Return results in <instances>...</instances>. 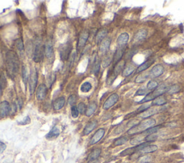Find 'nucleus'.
<instances>
[{
  "instance_id": "nucleus-1",
  "label": "nucleus",
  "mask_w": 184,
  "mask_h": 163,
  "mask_svg": "<svg viewBox=\"0 0 184 163\" xmlns=\"http://www.w3.org/2000/svg\"><path fill=\"white\" fill-rule=\"evenodd\" d=\"M6 68L9 76L14 78L19 71V60L15 52L9 50L6 54Z\"/></svg>"
},
{
  "instance_id": "nucleus-2",
  "label": "nucleus",
  "mask_w": 184,
  "mask_h": 163,
  "mask_svg": "<svg viewBox=\"0 0 184 163\" xmlns=\"http://www.w3.org/2000/svg\"><path fill=\"white\" fill-rule=\"evenodd\" d=\"M156 124L155 119H147L143 120L142 121L138 123V125L135 126L127 131L128 135H136V134H142L146 131L147 129H150V128L153 127Z\"/></svg>"
},
{
  "instance_id": "nucleus-3",
  "label": "nucleus",
  "mask_w": 184,
  "mask_h": 163,
  "mask_svg": "<svg viewBox=\"0 0 184 163\" xmlns=\"http://www.w3.org/2000/svg\"><path fill=\"white\" fill-rule=\"evenodd\" d=\"M168 86H166L165 85H161V86H158V88H156L155 90H153L151 92H150L149 94H148L145 96L144 97L143 99H142L140 102H138V104H142L147 103L148 101H151L155 99L158 97L161 96V95L164 94L168 91Z\"/></svg>"
},
{
  "instance_id": "nucleus-4",
  "label": "nucleus",
  "mask_w": 184,
  "mask_h": 163,
  "mask_svg": "<svg viewBox=\"0 0 184 163\" xmlns=\"http://www.w3.org/2000/svg\"><path fill=\"white\" fill-rule=\"evenodd\" d=\"M38 81V73L37 71L36 68L31 70V73L29 77V89H30V93L32 95L35 92V88H36L37 83Z\"/></svg>"
},
{
  "instance_id": "nucleus-5",
  "label": "nucleus",
  "mask_w": 184,
  "mask_h": 163,
  "mask_svg": "<svg viewBox=\"0 0 184 163\" xmlns=\"http://www.w3.org/2000/svg\"><path fill=\"white\" fill-rule=\"evenodd\" d=\"M43 50L44 48H43L40 42H37L33 50V61L35 63H40L43 60Z\"/></svg>"
},
{
  "instance_id": "nucleus-6",
  "label": "nucleus",
  "mask_w": 184,
  "mask_h": 163,
  "mask_svg": "<svg viewBox=\"0 0 184 163\" xmlns=\"http://www.w3.org/2000/svg\"><path fill=\"white\" fill-rule=\"evenodd\" d=\"M71 50L72 46L70 43H66L61 46L60 50V57L63 61H67L70 52H71Z\"/></svg>"
},
{
  "instance_id": "nucleus-7",
  "label": "nucleus",
  "mask_w": 184,
  "mask_h": 163,
  "mask_svg": "<svg viewBox=\"0 0 184 163\" xmlns=\"http://www.w3.org/2000/svg\"><path fill=\"white\" fill-rule=\"evenodd\" d=\"M119 100V96L117 94H112L111 95L109 96V97L106 100V101L104 102L103 105V108L105 110L109 109L110 108L111 106H113Z\"/></svg>"
},
{
  "instance_id": "nucleus-8",
  "label": "nucleus",
  "mask_w": 184,
  "mask_h": 163,
  "mask_svg": "<svg viewBox=\"0 0 184 163\" xmlns=\"http://www.w3.org/2000/svg\"><path fill=\"white\" fill-rule=\"evenodd\" d=\"M11 107L9 102L4 101L0 103V117L4 118L9 115L10 113Z\"/></svg>"
},
{
  "instance_id": "nucleus-9",
  "label": "nucleus",
  "mask_w": 184,
  "mask_h": 163,
  "mask_svg": "<svg viewBox=\"0 0 184 163\" xmlns=\"http://www.w3.org/2000/svg\"><path fill=\"white\" fill-rule=\"evenodd\" d=\"M47 93H48V88L46 84L42 83V84L39 85L36 91V98L39 101H43L46 98Z\"/></svg>"
},
{
  "instance_id": "nucleus-10",
  "label": "nucleus",
  "mask_w": 184,
  "mask_h": 163,
  "mask_svg": "<svg viewBox=\"0 0 184 163\" xmlns=\"http://www.w3.org/2000/svg\"><path fill=\"white\" fill-rule=\"evenodd\" d=\"M105 134V130L104 129H98L94 135H93V137H91V141H90V145H94L97 143L99 142L101 139L103 138L104 135Z\"/></svg>"
},
{
  "instance_id": "nucleus-11",
  "label": "nucleus",
  "mask_w": 184,
  "mask_h": 163,
  "mask_svg": "<svg viewBox=\"0 0 184 163\" xmlns=\"http://www.w3.org/2000/svg\"><path fill=\"white\" fill-rule=\"evenodd\" d=\"M89 37V33L88 31H83V32H81L79 36V41H78V44H77L78 49L81 50V48H83L84 47L85 44L87 43Z\"/></svg>"
},
{
  "instance_id": "nucleus-12",
  "label": "nucleus",
  "mask_w": 184,
  "mask_h": 163,
  "mask_svg": "<svg viewBox=\"0 0 184 163\" xmlns=\"http://www.w3.org/2000/svg\"><path fill=\"white\" fill-rule=\"evenodd\" d=\"M129 35L127 32H123L117 38V47L119 48H123L126 47L127 42L129 41Z\"/></svg>"
},
{
  "instance_id": "nucleus-13",
  "label": "nucleus",
  "mask_w": 184,
  "mask_h": 163,
  "mask_svg": "<svg viewBox=\"0 0 184 163\" xmlns=\"http://www.w3.org/2000/svg\"><path fill=\"white\" fill-rule=\"evenodd\" d=\"M124 68H125V61L121 60V61L118 62L117 64H115L114 68H113L112 71L113 76L116 78L117 75H118L121 72H122Z\"/></svg>"
},
{
  "instance_id": "nucleus-14",
  "label": "nucleus",
  "mask_w": 184,
  "mask_h": 163,
  "mask_svg": "<svg viewBox=\"0 0 184 163\" xmlns=\"http://www.w3.org/2000/svg\"><path fill=\"white\" fill-rule=\"evenodd\" d=\"M159 110L157 107H152V108H148V110L145 111L144 112L141 113L139 116L141 118V119H147L148 118H150V116L155 115L157 113H158Z\"/></svg>"
},
{
  "instance_id": "nucleus-15",
  "label": "nucleus",
  "mask_w": 184,
  "mask_h": 163,
  "mask_svg": "<svg viewBox=\"0 0 184 163\" xmlns=\"http://www.w3.org/2000/svg\"><path fill=\"white\" fill-rule=\"evenodd\" d=\"M125 50H126V47H117L116 51H115L114 54V56H113V62H114L115 64H117L118 62L121 61V59H122V58L123 57V55H124L125 53Z\"/></svg>"
},
{
  "instance_id": "nucleus-16",
  "label": "nucleus",
  "mask_w": 184,
  "mask_h": 163,
  "mask_svg": "<svg viewBox=\"0 0 184 163\" xmlns=\"http://www.w3.org/2000/svg\"><path fill=\"white\" fill-rule=\"evenodd\" d=\"M111 40L109 38H105L101 42L100 45H99V51L101 54H106L108 52L110 48Z\"/></svg>"
},
{
  "instance_id": "nucleus-17",
  "label": "nucleus",
  "mask_w": 184,
  "mask_h": 163,
  "mask_svg": "<svg viewBox=\"0 0 184 163\" xmlns=\"http://www.w3.org/2000/svg\"><path fill=\"white\" fill-rule=\"evenodd\" d=\"M164 72V68L161 64H156L152 67V68L150 71V73L153 77H159Z\"/></svg>"
},
{
  "instance_id": "nucleus-18",
  "label": "nucleus",
  "mask_w": 184,
  "mask_h": 163,
  "mask_svg": "<svg viewBox=\"0 0 184 163\" xmlns=\"http://www.w3.org/2000/svg\"><path fill=\"white\" fill-rule=\"evenodd\" d=\"M66 99L63 96H60L59 98H56L53 102V108L56 111L60 110L65 105Z\"/></svg>"
},
{
  "instance_id": "nucleus-19",
  "label": "nucleus",
  "mask_w": 184,
  "mask_h": 163,
  "mask_svg": "<svg viewBox=\"0 0 184 163\" xmlns=\"http://www.w3.org/2000/svg\"><path fill=\"white\" fill-rule=\"evenodd\" d=\"M97 127V121L96 120H94V121H90L89 123H88L87 126H86L85 128L83 129V135H89L90 133L93 131L94 129H95L96 127Z\"/></svg>"
},
{
  "instance_id": "nucleus-20",
  "label": "nucleus",
  "mask_w": 184,
  "mask_h": 163,
  "mask_svg": "<svg viewBox=\"0 0 184 163\" xmlns=\"http://www.w3.org/2000/svg\"><path fill=\"white\" fill-rule=\"evenodd\" d=\"M44 53L48 58L53 57L54 53L53 47V45L50 42H46V45H44Z\"/></svg>"
},
{
  "instance_id": "nucleus-21",
  "label": "nucleus",
  "mask_w": 184,
  "mask_h": 163,
  "mask_svg": "<svg viewBox=\"0 0 184 163\" xmlns=\"http://www.w3.org/2000/svg\"><path fill=\"white\" fill-rule=\"evenodd\" d=\"M154 61L153 60H148L144 63H142L141 65H140L137 69V73H141L143 72V71H146L147 69L149 68L151 66V65L153 63Z\"/></svg>"
},
{
  "instance_id": "nucleus-22",
  "label": "nucleus",
  "mask_w": 184,
  "mask_h": 163,
  "mask_svg": "<svg viewBox=\"0 0 184 163\" xmlns=\"http://www.w3.org/2000/svg\"><path fill=\"white\" fill-rule=\"evenodd\" d=\"M59 135H60V129H58L57 127H54L48 134H47L46 137V139L51 140V139H53L55 138H56V137H58V136H59Z\"/></svg>"
},
{
  "instance_id": "nucleus-23",
  "label": "nucleus",
  "mask_w": 184,
  "mask_h": 163,
  "mask_svg": "<svg viewBox=\"0 0 184 163\" xmlns=\"http://www.w3.org/2000/svg\"><path fill=\"white\" fill-rule=\"evenodd\" d=\"M107 34H108V31L105 30V29H102V30H99V32H97V35H96V42H97V44L101 43V42L103 40H104L106 36L107 35Z\"/></svg>"
},
{
  "instance_id": "nucleus-24",
  "label": "nucleus",
  "mask_w": 184,
  "mask_h": 163,
  "mask_svg": "<svg viewBox=\"0 0 184 163\" xmlns=\"http://www.w3.org/2000/svg\"><path fill=\"white\" fill-rule=\"evenodd\" d=\"M147 35H148V32H147V30H144V29H142V30H140L137 32L134 38L135 40V41L140 42L144 40L146 38Z\"/></svg>"
},
{
  "instance_id": "nucleus-25",
  "label": "nucleus",
  "mask_w": 184,
  "mask_h": 163,
  "mask_svg": "<svg viewBox=\"0 0 184 163\" xmlns=\"http://www.w3.org/2000/svg\"><path fill=\"white\" fill-rule=\"evenodd\" d=\"M97 108V103H95L94 101H92L89 104V105L88 106V107L87 108V111H86V115L87 116H91L94 114V112L96 111Z\"/></svg>"
},
{
  "instance_id": "nucleus-26",
  "label": "nucleus",
  "mask_w": 184,
  "mask_h": 163,
  "mask_svg": "<svg viewBox=\"0 0 184 163\" xmlns=\"http://www.w3.org/2000/svg\"><path fill=\"white\" fill-rule=\"evenodd\" d=\"M135 71V66L132 64H130L127 66H125L124 70H123L122 75L124 77H127L132 74V73H134Z\"/></svg>"
},
{
  "instance_id": "nucleus-27",
  "label": "nucleus",
  "mask_w": 184,
  "mask_h": 163,
  "mask_svg": "<svg viewBox=\"0 0 184 163\" xmlns=\"http://www.w3.org/2000/svg\"><path fill=\"white\" fill-rule=\"evenodd\" d=\"M145 137L144 135H142V134H141L140 135L136 136V137H133L132 139H131L130 140V144L132 145H137L141 144V143H142V141L145 140Z\"/></svg>"
},
{
  "instance_id": "nucleus-28",
  "label": "nucleus",
  "mask_w": 184,
  "mask_h": 163,
  "mask_svg": "<svg viewBox=\"0 0 184 163\" xmlns=\"http://www.w3.org/2000/svg\"><path fill=\"white\" fill-rule=\"evenodd\" d=\"M101 152V149L99 148L94 149V150L90 153L89 157H88V160L91 162V161L97 160V159L99 157V155H100Z\"/></svg>"
},
{
  "instance_id": "nucleus-29",
  "label": "nucleus",
  "mask_w": 184,
  "mask_h": 163,
  "mask_svg": "<svg viewBox=\"0 0 184 163\" xmlns=\"http://www.w3.org/2000/svg\"><path fill=\"white\" fill-rule=\"evenodd\" d=\"M150 72H147V73H143L142 74H140L138 76H137L135 78V83H142L145 81L148 78L150 77Z\"/></svg>"
},
{
  "instance_id": "nucleus-30",
  "label": "nucleus",
  "mask_w": 184,
  "mask_h": 163,
  "mask_svg": "<svg viewBox=\"0 0 184 163\" xmlns=\"http://www.w3.org/2000/svg\"><path fill=\"white\" fill-rule=\"evenodd\" d=\"M158 149V146L157 145H149L148 146H147L146 147L141 150L140 152L143 154H148V153H152L155 152L156 150Z\"/></svg>"
},
{
  "instance_id": "nucleus-31",
  "label": "nucleus",
  "mask_w": 184,
  "mask_h": 163,
  "mask_svg": "<svg viewBox=\"0 0 184 163\" xmlns=\"http://www.w3.org/2000/svg\"><path fill=\"white\" fill-rule=\"evenodd\" d=\"M167 103V101L164 97H158L155 99L153 100V101L152 102L151 105L152 106H162L164 104H165Z\"/></svg>"
},
{
  "instance_id": "nucleus-32",
  "label": "nucleus",
  "mask_w": 184,
  "mask_h": 163,
  "mask_svg": "<svg viewBox=\"0 0 184 163\" xmlns=\"http://www.w3.org/2000/svg\"><path fill=\"white\" fill-rule=\"evenodd\" d=\"M15 46H16L17 49L21 53H22L23 52L25 51L24 44H23V41L22 39L21 38L17 39V40L15 41Z\"/></svg>"
},
{
  "instance_id": "nucleus-33",
  "label": "nucleus",
  "mask_w": 184,
  "mask_h": 163,
  "mask_svg": "<svg viewBox=\"0 0 184 163\" xmlns=\"http://www.w3.org/2000/svg\"><path fill=\"white\" fill-rule=\"evenodd\" d=\"M22 77L23 83H24L25 86H26L27 83L29 81V77H30V75H29L28 72H27V69L25 66H22Z\"/></svg>"
},
{
  "instance_id": "nucleus-34",
  "label": "nucleus",
  "mask_w": 184,
  "mask_h": 163,
  "mask_svg": "<svg viewBox=\"0 0 184 163\" xmlns=\"http://www.w3.org/2000/svg\"><path fill=\"white\" fill-rule=\"evenodd\" d=\"M160 128V126H156V127H151V128H150V129H147L146 131H145L144 132H142V134L145 136V137H146V136H148V135H152V134H155L158 131V130H159Z\"/></svg>"
},
{
  "instance_id": "nucleus-35",
  "label": "nucleus",
  "mask_w": 184,
  "mask_h": 163,
  "mask_svg": "<svg viewBox=\"0 0 184 163\" xmlns=\"http://www.w3.org/2000/svg\"><path fill=\"white\" fill-rule=\"evenodd\" d=\"M92 85L91 83L89 82H85L81 85V91L83 93H88L91 90Z\"/></svg>"
},
{
  "instance_id": "nucleus-36",
  "label": "nucleus",
  "mask_w": 184,
  "mask_h": 163,
  "mask_svg": "<svg viewBox=\"0 0 184 163\" xmlns=\"http://www.w3.org/2000/svg\"><path fill=\"white\" fill-rule=\"evenodd\" d=\"M128 141V139L126 137H121L117 139L116 140L114 141V145L115 146H120V145H124L127 141Z\"/></svg>"
},
{
  "instance_id": "nucleus-37",
  "label": "nucleus",
  "mask_w": 184,
  "mask_h": 163,
  "mask_svg": "<svg viewBox=\"0 0 184 163\" xmlns=\"http://www.w3.org/2000/svg\"><path fill=\"white\" fill-rule=\"evenodd\" d=\"M135 152H136L135 147H131V148H128V149H125V150H124V151H122V152L120 153V156L124 157V156H127V155H130L134 154Z\"/></svg>"
},
{
  "instance_id": "nucleus-38",
  "label": "nucleus",
  "mask_w": 184,
  "mask_h": 163,
  "mask_svg": "<svg viewBox=\"0 0 184 163\" xmlns=\"http://www.w3.org/2000/svg\"><path fill=\"white\" fill-rule=\"evenodd\" d=\"M158 83L157 81L151 80L148 82V85H147V88H148V91H152L155 89L156 88H158Z\"/></svg>"
},
{
  "instance_id": "nucleus-39",
  "label": "nucleus",
  "mask_w": 184,
  "mask_h": 163,
  "mask_svg": "<svg viewBox=\"0 0 184 163\" xmlns=\"http://www.w3.org/2000/svg\"><path fill=\"white\" fill-rule=\"evenodd\" d=\"M158 136L157 135H155V134H152V135H150L146 136L145 137V141H147V142H152V141H155L156 139H158Z\"/></svg>"
},
{
  "instance_id": "nucleus-40",
  "label": "nucleus",
  "mask_w": 184,
  "mask_h": 163,
  "mask_svg": "<svg viewBox=\"0 0 184 163\" xmlns=\"http://www.w3.org/2000/svg\"><path fill=\"white\" fill-rule=\"evenodd\" d=\"M179 91V86H178V85H173V86L168 87L167 93L170 94H175L176 92H178Z\"/></svg>"
},
{
  "instance_id": "nucleus-41",
  "label": "nucleus",
  "mask_w": 184,
  "mask_h": 163,
  "mask_svg": "<svg viewBox=\"0 0 184 163\" xmlns=\"http://www.w3.org/2000/svg\"><path fill=\"white\" fill-rule=\"evenodd\" d=\"M113 61V58H111V56H107V58L104 60L102 62V66L103 68H107L110 65L111 62Z\"/></svg>"
},
{
  "instance_id": "nucleus-42",
  "label": "nucleus",
  "mask_w": 184,
  "mask_h": 163,
  "mask_svg": "<svg viewBox=\"0 0 184 163\" xmlns=\"http://www.w3.org/2000/svg\"><path fill=\"white\" fill-rule=\"evenodd\" d=\"M87 105H86L83 102H81L79 103V105H78V109H79V112L82 114H85L86 113V111H87Z\"/></svg>"
},
{
  "instance_id": "nucleus-43",
  "label": "nucleus",
  "mask_w": 184,
  "mask_h": 163,
  "mask_svg": "<svg viewBox=\"0 0 184 163\" xmlns=\"http://www.w3.org/2000/svg\"><path fill=\"white\" fill-rule=\"evenodd\" d=\"M152 106L151 104H143V105L141 106L139 108L138 110H137V112H138V114L142 113V112H144L145 111L148 110V108H150V106Z\"/></svg>"
},
{
  "instance_id": "nucleus-44",
  "label": "nucleus",
  "mask_w": 184,
  "mask_h": 163,
  "mask_svg": "<svg viewBox=\"0 0 184 163\" xmlns=\"http://www.w3.org/2000/svg\"><path fill=\"white\" fill-rule=\"evenodd\" d=\"M79 111L78 109V106H73L71 107V115L73 118H77L79 116Z\"/></svg>"
},
{
  "instance_id": "nucleus-45",
  "label": "nucleus",
  "mask_w": 184,
  "mask_h": 163,
  "mask_svg": "<svg viewBox=\"0 0 184 163\" xmlns=\"http://www.w3.org/2000/svg\"><path fill=\"white\" fill-rule=\"evenodd\" d=\"M78 98L77 96H76V95H71L69 98H68V104H70V105L71 106H74V104L76 102V101H77Z\"/></svg>"
},
{
  "instance_id": "nucleus-46",
  "label": "nucleus",
  "mask_w": 184,
  "mask_h": 163,
  "mask_svg": "<svg viewBox=\"0 0 184 163\" xmlns=\"http://www.w3.org/2000/svg\"><path fill=\"white\" fill-rule=\"evenodd\" d=\"M150 160H151V157L148 156V155L141 157V158L139 159V162L141 163H148L149 162Z\"/></svg>"
},
{
  "instance_id": "nucleus-47",
  "label": "nucleus",
  "mask_w": 184,
  "mask_h": 163,
  "mask_svg": "<svg viewBox=\"0 0 184 163\" xmlns=\"http://www.w3.org/2000/svg\"><path fill=\"white\" fill-rule=\"evenodd\" d=\"M0 78H1L0 79V89H1V91H3V89L5 88L7 82H6L5 77L4 75H2Z\"/></svg>"
},
{
  "instance_id": "nucleus-48",
  "label": "nucleus",
  "mask_w": 184,
  "mask_h": 163,
  "mask_svg": "<svg viewBox=\"0 0 184 163\" xmlns=\"http://www.w3.org/2000/svg\"><path fill=\"white\" fill-rule=\"evenodd\" d=\"M147 94H148V91H147V90H145V89H139V90L136 91L135 96H145Z\"/></svg>"
},
{
  "instance_id": "nucleus-49",
  "label": "nucleus",
  "mask_w": 184,
  "mask_h": 163,
  "mask_svg": "<svg viewBox=\"0 0 184 163\" xmlns=\"http://www.w3.org/2000/svg\"><path fill=\"white\" fill-rule=\"evenodd\" d=\"M30 123V117L27 116H26V117L24 118V119H23L22 121L18 122V125H29Z\"/></svg>"
},
{
  "instance_id": "nucleus-50",
  "label": "nucleus",
  "mask_w": 184,
  "mask_h": 163,
  "mask_svg": "<svg viewBox=\"0 0 184 163\" xmlns=\"http://www.w3.org/2000/svg\"><path fill=\"white\" fill-rule=\"evenodd\" d=\"M99 69H100V63L99 62H96L94 66V69H93V72L94 74L97 75L99 72Z\"/></svg>"
},
{
  "instance_id": "nucleus-51",
  "label": "nucleus",
  "mask_w": 184,
  "mask_h": 163,
  "mask_svg": "<svg viewBox=\"0 0 184 163\" xmlns=\"http://www.w3.org/2000/svg\"><path fill=\"white\" fill-rule=\"evenodd\" d=\"M6 148H7V145H6L4 142H2V141H0V154L3 153L4 151L6 149Z\"/></svg>"
}]
</instances>
